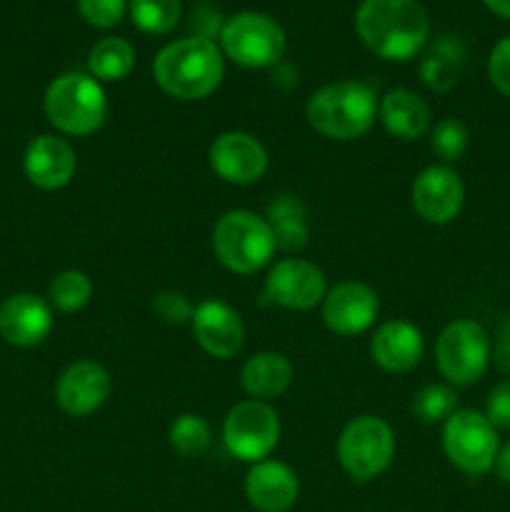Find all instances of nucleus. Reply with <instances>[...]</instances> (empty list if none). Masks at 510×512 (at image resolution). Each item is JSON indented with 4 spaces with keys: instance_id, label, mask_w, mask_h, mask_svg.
Masks as SVG:
<instances>
[{
    "instance_id": "nucleus-32",
    "label": "nucleus",
    "mask_w": 510,
    "mask_h": 512,
    "mask_svg": "<svg viewBox=\"0 0 510 512\" xmlns=\"http://www.w3.org/2000/svg\"><path fill=\"white\" fill-rule=\"evenodd\" d=\"M153 310L163 323L168 325H183L193 320L195 308L190 305V300L183 293H175V290H165V293L155 295Z\"/></svg>"
},
{
    "instance_id": "nucleus-12",
    "label": "nucleus",
    "mask_w": 510,
    "mask_h": 512,
    "mask_svg": "<svg viewBox=\"0 0 510 512\" xmlns=\"http://www.w3.org/2000/svg\"><path fill=\"white\" fill-rule=\"evenodd\" d=\"M413 208L425 223L445 225L453 223L465 203V185L460 175L448 165L425 168L413 183Z\"/></svg>"
},
{
    "instance_id": "nucleus-4",
    "label": "nucleus",
    "mask_w": 510,
    "mask_h": 512,
    "mask_svg": "<svg viewBox=\"0 0 510 512\" xmlns=\"http://www.w3.org/2000/svg\"><path fill=\"white\" fill-rule=\"evenodd\" d=\"M50 125L65 135H90L108 118V98L90 73H63L48 85L43 100Z\"/></svg>"
},
{
    "instance_id": "nucleus-6",
    "label": "nucleus",
    "mask_w": 510,
    "mask_h": 512,
    "mask_svg": "<svg viewBox=\"0 0 510 512\" xmlns=\"http://www.w3.org/2000/svg\"><path fill=\"white\" fill-rule=\"evenodd\" d=\"M395 435L383 418L360 415L350 420L338 438V460L355 483H368L390 468Z\"/></svg>"
},
{
    "instance_id": "nucleus-19",
    "label": "nucleus",
    "mask_w": 510,
    "mask_h": 512,
    "mask_svg": "<svg viewBox=\"0 0 510 512\" xmlns=\"http://www.w3.org/2000/svg\"><path fill=\"white\" fill-rule=\"evenodd\" d=\"M300 493L298 475L278 460H260L245 475L248 503L260 512H288Z\"/></svg>"
},
{
    "instance_id": "nucleus-25",
    "label": "nucleus",
    "mask_w": 510,
    "mask_h": 512,
    "mask_svg": "<svg viewBox=\"0 0 510 512\" xmlns=\"http://www.w3.org/2000/svg\"><path fill=\"white\" fill-rule=\"evenodd\" d=\"M135 68V48L125 38H103L90 48L88 70L95 80H123Z\"/></svg>"
},
{
    "instance_id": "nucleus-22",
    "label": "nucleus",
    "mask_w": 510,
    "mask_h": 512,
    "mask_svg": "<svg viewBox=\"0 0 510 512\" xmlns=\"http://www.w3.org/2000/svg\"><path fill=\"white\" fill-rule=\"evenodd\" d=\"M240 380L250 398L268 403L288 390L290 380H293V365L280 353H258L243 365Z\"/></svg>"
},
{
    "instance_id": "nucleus-36",
    "label": "nucleus",
    "mask_w": 510,
    "mask_h": 512,
    "mask_svg": "<svg viewBox=\"0 0 510 512\" xmlns=\"http://www.w3.org/2000/svg\"><path fill=\"white\" fill-rule=\"evenodd\" d=\"M495 365L510 375V318L500 325L498 343H495Z\"/></svg>"
},
{
    "instance_id": "nucleus-16",
    "label": "nucleus",
    "mask_w": 510,
    "mask_h": 512,
    "mask_svg": "<svg viewBox=\"0 0 510 512\" xmlns=\"http://www.w3.org/2000/svg\"><path fill=\"white\" fill-rule=\"evenodd\" d=\"M110 395L108 370L93 360H80L63 370L55 385V400L60 410L73 418H85L95 413Z\"/></svg>"
},
{
    "instance_id": "nucleus-14",
    "label": "nucleus",
    "mask_w": 510,
    "mask_h": 512,
    "mask_svg": "<svg viewBox=\"0 0 510 512\" xmlns=\"http://www.w3.org/2000/svg\"><path fill=\"white\" fill-rule=\"evenodd\" d=\"M380 313L378 293L358 280H345L323 298V320L333 333L360 335L375 323Z\"/></svg>"
},
{
    "instance_id": "nucleus-5",
    "label": "nucleus",
    "mask_w": 510,
    "mask_h": 512,
    "mask_svg": "<svg viewBox=\"0 0 510 512\" xmlns=\"http://www.w3.org/2000/svg\"><path fill=\"white\" fill-rule=\"evenodd\" d=\"M213 248L225 268L238 275H250L270 263L278 245L268 220L250 210H230L215 223Z\"/></svg>"
},
{
    "instance_id": "nucleus-24",
    "label": "nucleus",
    "mask_w": 510,
    "mask_h": 512,
    "mask_svg": "<svg viewBox=\"0 0 510 512\" xmlns=\"http://www.w3.org/2000/svg\"><path fill=\"white\" fill-rule=\"evenodd\" d=\"M463 63V43L455 38H440L438 43H435L433 53H430L428 58L423 60V65H420V78H423V83L428 85V88L443 93V90L453 88Z\"/></svg>"
},
{
    "instance_id": "nucleus-2",
    "label": "nucleus",
    "mask_w": 510,
    "mask_h": 512,
    "mask_svg": "<svg viewBox=\"0 0 510 512\" xmlns=\"http://www.w3.org/2000/svg\"><path fill=\"white\" fill-rule=\"evenodd\" d=\"M155 83L178 100H203L223 83V50L205 38L175 40L165 45L153 63Z\"/></svg>"
},
{
    "instance_id": "nucleus-3",
    "label": "nucleus",
    "mask_w": 510,
    "mask_h": 512,
    "mask_svg": "<svg viewBox=\"0 0 510 512\" xmlns=\"http://www.w3.org/2000/svg\"><path fill=\"white\" fill-rule=\"evenodd\" d=\"M378 115V98L360 80H340L315 90L305 108L310 128L330 140H355L368 133Z\"/></svg>"
},
{
    "instance_id": "nucleus-21",
    "label": "nucleus",
    "mask_w": 510,
    "mask_h": 512,
    "mask_svg": "<svg viewBox=\"0 0 510 512\" xmlns=\"http://www.w3.org/2000/svg\"><path fill=\"white\" fill-rule=\"evenodd\" d=\"M383 128L398 140H418L430 128V108L420 95L408 88H395L385 93L378 103Z\"/></svg>"
},
{
    "instance_id": "nucleus-35",
    "label": "nucleus",
    "mask_w": 510,
    "mask_h": 512,
    "mask_svg": "<svg viewBox=\"0 0 510 512\" xmlns=\"http://www.w3.org/2000/svg\"><path fill=\"white\" fill-rule=\"evenodd\" d=\"M223 25H225V20L220 18L218 10L208 3L195 5L193 13H190V28H193L195 38L213 40V35H220Z\"/></svg>"
},
{
    "instance_id": "nucleus-33",
    "label": "nucleus",
    "mask_w": 510,
    "mask_h": 512,
    "mask_svg": "<svg viewBox=\"0 0 510 512\" xmlns=\"http://www.w3.org/2000/svg\"><path fill=\"white\" fill-rule=\"evenodd\" d=\"M488 75H490V83H493L500 93L510 98V35L508 38L498 40L495 48L490 50Z\"/></svg>"
},
{
    "instance_id": "nucleus-11",
    "label": "nucleus",
    "mask_w": 510,
    "mask_h": 512,
    "mask_svg": "<svg viewBox=\"0 0 510 512\" xmlns=\"http://www.w3.org/2000/svg\"><path fill=\"white\" fill-rule=\"evenodd\" d=\"M325 293V275L318 265L300 258H285L270 268L260 303L285 310H310L323 303Z\"/></svg>"
},
{
    "instance_id": "nucleus-7",
    "label": "nucleus",
    "mask_w": 510,
    "mask_h": 512,
    "mask_svg": "<svg viewBox=\"0 0 510 512\" xmlns=\"http://www.w3.org/2000/svg\"><path fill=\"white\" fill-rule=\"evenodd\" d=\"M220 50L240 68H270L285 53V33L263 13L233 15L220 30Z\"/></svg>"
},
{
    "instance_id": "nucleus-15",
    "label": "nucleus",
    "mask_w": 510,
    "mask_h": 512,
    "mask_svg": "<svg viewBox=\"0 0 510 512\" xmlns=\"http://www.w3.org/2000/svg\"><path fill=\"white\" fill-rule=\"evenodd\" d=\"M193 333L200 348L220 360L235 358L245 343V328L238 310L218 298L200 303L193 313Z\"/></svg>"
},
{
    "instance_id": "nucleus-28",
    "label": "nucleus",
    "mask_w": 510,
    "mask_h": 512,
    "mask_svg": "<svg viewBox=\"0 0 510 512\" xmlns=\"http://www.w3.org/2000/svg\"><path fill=\"white\" fill-rule=\"evenodd\" d=\"M50 303L58 308L60 313H75V310L85 308L93 295V283L80 270H63L50 283Z\"/></svg>"
},
{
    "instance_id": "nucleus-1",
    "label": "nucleus",
    "mask_w": 510,
    "mask_h": 512,
    "mask_svg": "<svg viewBox=\"0 0 510 512\" xmlns=\"http://www.w3.org/2000/svg\"><path fill=\"white\" fill-rule=\"evenodd\" d=\"M355 33L383 60H410L430 38L428 10L420 0H363Z\"/></svg>"
},
{
    "instance_id": "nucleus-29",
    "label": "nucleus",
    "mask_w": 510,
    "mask_h": 512,
    "mask_svg": "<svg viewBox=\"0 0 510 512\" xmlns=\"http://www.w3.org/2000/svg\"><path fill=\"white\" fill-rule=\"evenodd\" d=\"M413 415L428 425L445 423L458 410V395L450 385H425L413 398Z\"/></svg>"
},
{
    "instance_id": "nucleus-27",
    "label": "nucleus",
    "mask_w": 510,
    "mask_h": 512,
    "mask_svg": "<svg viewBox=\"0 0 510 512\" xmlns=\"http://www.w3.org/2000/svg\"><path fill=\"white\" fill-rule=\"evenodd\" d=\"M128 8L133 23L150 35L170 33L183 13L180 0H130Z\"/></svg>"
},
{
    "instance_id": "nucleus-31",
    "label": "nucleus",
    "mask_w": 510,
    "mask_h": 512,
    "mask_svg": "<svg viewBox=\"0 0 510 512\" xmlns=\"http://www.w3.org/2000/svg\"><path fill=\"white\" fill-rule=\"evenodd\" d=\"M78 10L83 20L93 28L108 30L123 20L128 10V0H78Z\"/></svg>"
},
{
    "instance_id": "nucleus-8",
    "label": "nucleus",
    "mask_w": 510,
    "mask_h": 512,
    "mask_svg": "<svg viewBox=\"0 0 510 512\" xmlns=\"http://www.w3.org/2000/svg\"><path fill=\"white\" fill-rule=\"evenodd\" d=\"M445 458L465 475L490 473L498 458V430L490 425L483 413L475 410H455L443 423Z\"/></svg>"
},
{
    "instance_id": "nucleus-38",
    "label": "nucleus",
    "mask_w": 510,
    "mask_h": 512,
    "mask_svg": "<svg viewBox=\"0 0 510 512\" xmlns=\"http://www.w3.org/2000/svg\"><path fill=\"white\" fill-rule=\"evenodd\" d=\"M483 3H485V8L493 10L495 15L510 20V0H483Z\"/></svg>"
},
{
    "instance_id": "nucleus-26",
    "label": "nucleus",
    "mask_w": 510,
    "mask_h": 512,
    "mask_svg": "<svg viewBox=\"0 0 510 512\" xmlns=\"http://www.w3.org/2000/svg\"><path fill=\"white\" fill-rule=\"evenodd\" d=\"M210 443H213V433H210V425L200 415L185 413L170 425V445L183 458H203L210 450Z\"/></svg>"
},
{
    "instance_id": "nucleus-34",
    "label": "nucleus",
    "mask_w": 510,
    "mask_h": 512,
    "mask_svg": "<svg viewBox=\"0 0 510 512\" xmlns=\"http://www.w3.org/2000/svg\"><path fill=\"white\" fill-rule=\"evenodd\" d=\"M485 418L495 430H510V380L495 385L488 395Z\"/></svg>"
},
{
    "instance_id": "nucleus-10",
    "label": "nucleus",
    "mask_w": 510,
    "mask_h": 512,
    "mask_svg": "<svg viewBox=\"0 0 510 512\" xmlns=\"http://www.w3.org/2000/svg\"><path fill=\"white\" fill-rule=\"evenodd\" d=\"M223 440L230 455L243 463H260L280 440V418L263 400H243L223 423Z\"/></svg>"
},
{
    "instance_id": "nucleus-23",
    "label": "nucleus",
    "mask_w": 510,
    "mask_h": 512,
    "mask_svg": "<svg viewBox=\"0 0 510 512\" xmlns=\"http://www.w3.org/2000/svg\"><path fill=\"white\" fill-rule=\"evenodd\" d=\"M268 225L278 248L298 250L308 243V213L293 195H280L268 205Z\"/></svg>"
},
{
    "instance_id": "nucleus-17",
    "label": "nucleus",
    "mask_w": 510,
    "mask_h": 512,
    "mask_svg": "<svg viewBox=\"0 0 510 512\" xmlns=\"http://www.w3.org/2000/svg\"><path fill=\"white\" fill-rule=\"evenodd\" d=\"M53 330V313L43 298L15 293L0 303V335L15 348H35Z\"/></svg>"
},
{
    "instance_id": "nucleus-18",
    "label": "nucleus",
    "mask_w": 510,
    "mask_h": 512,
    "mask_svg": "<svg viewBox=\"0 0 510 512\" xmlns=\"http://www.w3.org/2000/svg\"><path fill=\"white\" fill-rule=\"evenodd\" d=\"M75 150L58 135H38L25 148L23 168L30 183L40 190H60L75 175Z\"/></svg>"
},
{
    "instance_id": "nucleus-20",
    "label": "nucleus",
    "mask_w": 510,
    "mask_h": 512,
    "mask_svg": "<svg viewBox=\"0 0 510 512\" xmlns=\"http://www.w3.org/2000/svg\"><path fill=\"white\" fill-rule=\"evenodd\" d=\"M423 333L408 320H388L375 330L370 340V355L385 373H410L423 358Z\"/></svg>"
},
{
    "instance_id": "nucleus-13",
    "label": "nucleus",
    "mask_w": 510,
    "mask_h": 512,
    "mask_svg": "<svg viewBox=\"0 0 510 512\" xmlns=\"http://www.w3.org/2000/svg\"><path fill=\"white\" fill-rule=\"evenodd\" d=\"M210 168L218 178L233 185H250L268 170V153L255 135L230 130L218 135L210 145Z\"/></svg>"
},
{
    "instance_id": "nucleus-30",
    "label": "nucleus",
    "mask_w": 510,
    "mask_h": 512,
    "mask_svg": "<svg viewBox=\"0 0 510 512\" xmlns=\"http://www.w3.org/2000/svg\"><path fill=\"white\" fill-rule=\"evenodd\" d=\"M430 148L445 163H455L468 150V128L460 120L445 118L435 125L433 135H430Z\"/></svg>"
},
{
    "instance_id": "nucleus-9",
    "label": "nucleus",
    "mask_w": 510,
    "mask_h": 512,
    "mask_svg": "<svg viewBox=\"0 0 510 512\" xmlns=\"http://www.w3.org/2000/svg\"><path fill=\"white\" fill-rule=\"evenodd\" d=\"M435 360L450 385L478 383L490 365V338L475 320H455L440 333Z\"/></svg>"
},
{
    "instance_id": "nucleus-37",
    "label": "nucleus",
    "mask_w": 510,
    "mask_h": 512,
    "mask_svg": "<svg viewBox=\"0 0 510 512\" xmlns=\"http://www.w3.org/2000/svg\"><path fill=\"white\" fill-rule=\"evenodd\" d=\"M495 473L503 480L505 485H510V443H505L498 450V458H495Z\"/></svg>"
}]
</instances>
